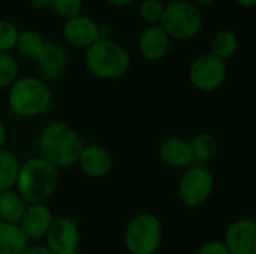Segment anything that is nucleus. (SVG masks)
Listing matches in <instances>:
<instances>
[{
	"mask_svg": "<svg viewBox=\"0 0 256 254\" xmlns=\"http://www.w3.org/2000/svg\"><path fill=\"white\" fill-rule=\"evenodd\" d=\"M51 7L56 10L58 16H62L66 21V19L81 15L82 0H52Z\"/></svg>",
	"mask_w": 256,
	"mask_h": 254,
	"instance_id": "nucleus-26",
	"label": "nucleus"
},
{
	"mask_svg": "<svg viewBox=\"0 0 256 254\" xmlns=\"http://www.w3.org/2000/svg\"><path fill=\"white\" fill-rule=\"evenodd\" d=\"M84 60L88 72L104 81L123 78L132 64L129 51L118 42L105 36L86 49Z\"/></svg>",
	"mask_w": 256,
	"mask_h": 254,
	"instance_id": "nucleus-4",
	"label": "nucleus"
},
{
	"mask_svg": "<svg viewBox=\"0 0 256 254\" xmlns=\"http://www.w3.org/2000/svg\"><path fill=\"white\" fill-rule=\"evenodd\" d=\"M33 6L36 7H42V9H46V7H51L52 4V0H28Z\"/></svg>",
	"mask_w": 256,
	"mask_h": 254,
	"instance_id": "nucleus-30",
	"label": "nucleus"
},
{
	"mask_svg": "<svg viewBox=\"0 0 256 254\" xmlns=\"http://www.w3.org/2000/svg\"><path fill=\"white\" fill-rule=\"evenodd\" d=\"M38 145L42 159L57 169H66L76 165L86 144L72 126L62 121H52L40 130Z\"/></svg>",
	"mask_w": 256,
	"mask_h": 254,
	"instance_id": "nucleus-1",
	"label": "nucleus"
},
{
	"mask_svg": "<svg viewBox=\"0 0 256 254\" xmlns=\"http://www.w3.org/2000/svg\"><path fill=\"white\" fill-rule=\"evenodd\" d=\"M33 61L39 78L44 81H57L68 69V54L57 42H46L40 54Z\"/></svg>",
	"mask_w": 256,
	"mask_h": 254,
	"instance_id": "nucleus-13",
	"label": "nucleus"
},
{
	"mask_svg": "<svg viewBox=\"0 0 256 254\" xmlns=\"http://www.w3.org/2000/svg\"><path fill=\"white\" fill-rule=\"evenodd\" d=\"M21 162L10 150H0V192L15 189Z\"/></svg>",
	"mask_w": 256,
	"mask_h": 254,
	"instance_id": "nucleus-20",
	"label": "nucleus"
},
{
	"mask_svg": "<svg viewBox=\"0 0 256 254\" xmlns=\"http://www.w3.org/2000/svg\"><path fill=\"white\" fill-rule=\"evenodd\" d=\"M165 4L162 0H142L138 6L140 18L148 25H158L164 15Z\"/></svg>",
	"mask_w": 256,
	"mask_h": 254,
	"instance_id": "nucleus-24",
	"label": "nucleus"
},
{
	"mask_svg": "<svg viewBox=\"0 0 256 254\" xmlns=\"http://www.w3.org/2000/svg\"><path fill=\"white\" fill-rule=\"evenodd\" d=\"M214 190V175L210 169L202 165H192L184 169L178 187L177 195L186 208H200L202 207L212 196Z\"/></svg>",
	"mask_w": 256,
	"mask_h": 254,
	"instance_id": "nucleus-7",
	"label": "nucleus"
},
{
	"mask_svg": "<svg viewBox=\"0 0 256 254\" xmlns=\"http://www.w3.org/2000/svg\"><path fill=\"white\" fill-rule=\"evenodd\" d=\"M118 254H130V253H128V252H124V253H118Z\"/></svg>",
	"mask_w": 256,
	"mask_h": 254,
	"instance_id": "nucleus-34",
	"label": "nucleus"
},
{
	"mask_svg": "<svg viewBox=\"0 0 256 254\" xmlns=\"http://www.w3.org/2000/svg\"><path fill=\"white\" fill-rule=\"evenodd\" d=\"M76 165L84 175L90 178H104L112 171L114 157L106 147L99 144H88L82 147Z\"/></svg>",
	"mask_w": 256,
	"mask_h": 254,
	"instance_id": "nucleus-12",
	"label": "nucleus"
},
{
	"mask_svg": "<svg viewBox=\"0 0 256 254\" xmlns=\"http://www.w3.org/2000/svg\"><path fill=\"white\" fill-rule=\"evenodd\" d=\"M164 238L160 219L153 213H140L128 223L123 243L130 254H156Z\"/></svg>",
	"mask_w": 256,
	"mask_h": 254,
	"instance_id": "nucleus-6",
	"label": "nucleus"
},
{
	"mask_svg": "<svg viewBox=\"0 0 256 254\" xmlns=\"http://www.w3.org/2000/svg\"><path fill=\"white\" fill-rule=\"evenodd\" d=\"M159 160L171 169H188L195 165L190 142L180 136H171L160 142L158 148Z\"/></svg>",
	"mask_w": 256,
	"mask_h": 254,
	"instance_id": "nucleus-15",
	"label": "nucleus"
},
{
	"mask_svg": "<svg viewBox=\"0 0 256 254\" xmlns=\"http://www.w3.org/2000/svg\"><path fill=\"white\" fill-rule=\"evenodd\" d=\"M52 102L51 87L39 76H18L8 91V106L14 115L21 118H36L46 114Z\"/></svg>",
	"mask_w": 256,
	"mask_h": 254,
	"instance_id": "nucleus-3",
	"label": "nucleus"
},
{
	"mask_svg": "<svg viewBox=\"0 0 256 254\" xmlns=\"http://www.w3.org/2000/svg\"><path fill=\"white\" fill-rule=\"evenodd\" d=\"M238 51V37L231 30L218 31L210 42V54L222 61H228L236 57Z\"/></svg>",
	"mask_w": 256,
	"mask_h": 254,
	"instance_id": "nucleus-19",
	"label": "nucleus"
},
{
	"mask_svg": "<svg viewBox=\"0 0 256 254\" xmlns=\"http://www.w3.org/2000/svg\"><path fill=\"white\" fill-rule=\"evenodd\" d=\"M240 6L246 7V9H252L256 4V0H236Z\"/></svg>",
	"mask_w": 256,
	"mask_h": 254,
	"instance_id": "nucleus-33",
	"label": "nucleus"
},
{
	"mask_svg": "<svg viewBox=\"0 0 256 254\" xmlns=\"http://www.w3.org/2000/svg\"><path fill=\"white\" fill-rule=\"evenodd\" d=\"M21 254H52L45 246H40V244H33V246H28L24 252Z\"/></svg>",
	"mask_w": 256,
	"mask_h": 254,
	"instance_id": "nucleus-28",
	"label": "nucleus"
},
{
	"mask_svg": "<svg viewBox=\"0 0 256 254\" xmlns=\"http://www.w3.org/2000/svg\"><path fill=\"white\" fill-rule=\"evenodd\" d=\"M224 244L230 254H256V223L252 219L232 222L224 237Z\"/></svg>",
	"mask_w": 256,
	"mask_h": 254,
	"instance_id": "nucleus-11",
	"label": "nucleus"
},
{
	"mask_svg": "<svg viewBox=\"0 0 256 254\" xmlns=\"http://www.w3.org/2000/svg\"><path fill=\"white\" fill-rule=\"evenodd\" d=\"M18 33V27L12 21L0 19V54L10 52L12 49H15Z\"/></svg>",
	"mask_w": 256,
	"mask_h": 254,
	"instance_id": "nucleus-25",
	"label": "nucleus"
},
{
	"mask_svg": "<svg viewBox=\"0 0 256 254\" xmlns=\"http://www.w3.org/2000/svg\"><path fill=\"white\" fill-rule=\"evenodd\" d=\"M28 246L30 241L20 225L0 220V254H21Z\"/></svg>",
	"mask_w": 256,
	"mask_h": 254,
	"instance_id": "nucleus-17",
	"label": "nucleus"
},
{
	"mask_svg": "<svg viewBox=\"0 0 256 254\" xmlns=\"http://www.w3.org/2000/svg\"><path fill=\"white\" fill-rule=\"evenodd\" d=\"M190 142V148L194 153L195 162H210L219 150V141L213 133L208 132H200L196 133Z\"/></svg>",
	"mask_w": 256,
	"mask_h": 254,
	"instance_id": "nucleus-22",
	"label": "nucleus"
},
{
	"mask_svg": "<svg viewBox=\"0 0 256 254\" xmlns=\"http://www.w3.org/2000/svg\"><path fill=\"white\" fill-rule=\"evenodd\" d=\"M198 254H230L226 246L224 244V241H219V240H212V241H207L204 243L200 250Z\"/></svg>",
	"mask_w": 256,
	"mask_h": 254,
	"instance_id": "nucleus-27",
	"label": "nucleus"
},
{
	"mask_svg": "<svg viewBox=\"0 0 256 254\" xmlns=\"http://www.w3.org/2000/svg\"><path fill=\"white\" fill-rule=\"evenodd\" d=\"M171 48V39L165 33V30L158 25H147L138 40V49L142 58L147 61H159L162 60Z\"/></svg>",
	"mask_w": 256,
	"mask_h": 254,
	"instance_id": "nucleus-16",
	"label": "nucleus"
},
{
	"mask_svg": "<svg viewBox=\"0 0 256 254\" xmlns=\"http://www.w3.org/2000/svg\"><path fill=\"white\" fill-rule=\"evenodd\" d=\"M57 186L58 169L40 156L30 157L21 163L15 190L27 205L46 204L56 193Z\"/></svg>",
	"mask_w": 256,
	"mask_h": 254,
	"instance_id": "nucleus-2",
	"label": "nucleus"
},
{
	"mask_svg": "<svg viewBox=\"0 0 256 254\" xmlns=\"http://www.w3.org/2000/svg\"><path fill=\"white\" fill-rule=\"evenodd\" d=\"M45 43H46V40L44 39V36L39 31H36L33 28H26V30H20L16 43H15V49L20 52V55L34 60L44 49Z\"/></svg>",
	"mask_w": 256,
	"mask_h": 254,
	"instance_id": "nucleus-21",
	"label": "nucleus"
},
{
	"mask_svg": "<svg viewBox=\"0 0 256 254\" xmlns=\"http://www.w3.org/2000/svg\"><path fill=\"white\" fill-rule=\"evenodd\" d=\"M159 25L171 40H190L201 33L204 15L192 0H174L165 4Z\"/></svg>",
	"mask_w": 256,
	"mask_h": 254,
	"instance_id": "nucleus-5",
	"label": "nucleus"
},
{
	"mask_svg": "<svg viewBox=\"0 0 256 254\" xmlns=\"http://www.w3.org/2000/svg\"><path fill=\"white\" fill-rule=\"evenodd\" d=\"M63 37L68 43L76 48L87 49L98 39L102 37V27L87 15H78L70 19H66L62 27Z\"/></svg>",
	"mask_w": 256,
	"mask_h": 254,
	"instance_id": "nucleus-10",
	"label": "nucleus"
},
{
	"mask_svg": "<svg viewBox=\"0 0 256 254\" xmlns=\"http://www.w3.org/2000/svg\"><path fill=\"white\" fill-rule=\"evenodd\" d=\"M44 240L45 247L52 254H75L80 252L81 232L72 219L60 217L54 219Z\"/></svg>",
	"mask_w": 256,
	"mask_h": 254,
	"instance_id": "nucleus-9",
	"label": "nucleus"
},
{
	"mask_svg": "<svg viewBox=\"0 0 256 254\" xmlns=\"http://www.w3.org/2000/svg\"><path fill=\"white\" fill-rule=\"evenodd\" d=\"M135 0H106V3H110L111 6H117V7H124L132 4Z\"/></svg>",
	"mask_w": 256,
	"mask_h": 254,
	"instance_id": "nucleus-31",
	"label": "nucleus"
},
{
	"mask_svg": "<svg viewBox=\"0 0 256 254\" xmlns=\"http://www.w3.org/2000/svg\"><path fill=\"white\" fill-rule=\"evenodd\" d=\"M188 78L190 85L201 93H213L224 87L228 78V66L225 61L210 52L198 55L189 66Z\"/></svg>",
	"mask_w": 256,
	"mask_h": 254,
	"instance_id": "nucleus-8",
	"label": "nucleus"
},
{
	"mask_svg": "<svg viewBox=\"0 0 256 254\" xmlns=\"http://www.w3.org/2000/svg\"><path fill=\"white\" fill-rule=\"evenodd\" d=\"M26 201L15 189L0 192V220L18 225L26 211Z\"/></svg>",
	"mask_w": 256,
	"mask_h": 254,
	"instance_id": "nucleus-18",
	"label": "nucleus"
},
{
	"mask_svg": "<svg viewBox=\"0 0 256 254\" xmlns=\"http://www.w3.org/2000/svg\"><path fill=\"white\" fill-rule=\"evenodd\" d=\"M52 222L54 214L46 204H32L26 207V211L18 225L28 241H39L45 238Z\"/></svg>",
	"mask_w": 256,
	"mask_h": 254,
	"instance_id": "nucleus-14",
	"label": "nucleus"
},
{
	"mask_svg": "<svg viewBox=\"0 0 256 254\" xmlns=\"http://www.w3.org/2000/svg\"><path fill=\"white\" fill-rule=\"evenodd\" d=\"M75 254H81V253H80V252H76V253H75Z\"/></svg>",
	"mask_w": 256,
	"mask_h": 254,
	"instance_id": "nucleus-35",
	"label": "nucleus"
},
{
	"mask_svg": "<svg viewBox=\"0 0 256 254\" xmlns=\"http://www.w3.org/2000/svg\"><path fill=\"white\" fill-rule=\"evenodd\" d=\"M18 79V63L10 52L0 54V88H9Z\"/></svg>",
	"mask_w": 256,
	"mask_h": 254,
	"instance_id": "nucleus-23",
	"label": "nucleus"
},
{
	"mask_svg": "<svg viewBox=\"0 0 256 254\" xmlns=\"http://www.w3.org/2000/svg\"><path fill=\"white\" fill-rule=\"evenodd\" d=\"M6 141H8V127H6L4 121L0 120V150L4 148Z\"/></svg>",
	"mask_w": 256,
	"mask_h": 254,
	"instance_id": "nucleus-29",
	"label": "nucleus"
},
{
	"mask_svg": "<svg viewBox=\"0 0 256 254\" xmlns=\"http://www.w3.org/2000/svg\"><path fill=\"white\" fill-rule=\"evenodd\" d=\"M200 9H202V7H210L216 0H192Z\"/></svg>",
	"mask_w": 256,
	"mask_h": 254,
	"instance_id": "nucleus-32",
	"label": "nucleus"
}]
</instances>
